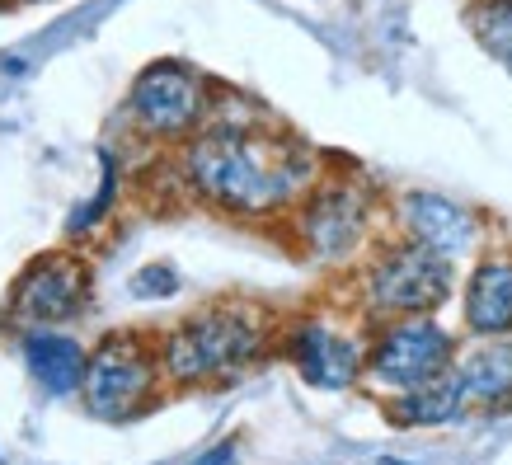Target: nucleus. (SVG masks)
<instances>
[{"label":"nucleus","mask_w":512,"mask_h":465,"mask_svg":"<svg viewBox=\"0 0 512 465\" xmlns=\"http://www.w3.org/2000/svg\"><path fill=\"white\" fill-rule=\"evenodd\" d=\"M179 184L221 217L235 221H287L306 188L320 179V160L301 137L282 132L273 118L226 123L212 118L174 155Z\"/></svg>","instance_id":"nucleus-1"},{"label":"nucleus","mask_w":512,"mask_h":465,"mask_svg":"<svg viewBox=\"0 0 512 465\" xmlns=\"http://www.w3.org/2000/svg\"><path fill=\"white\" fill-rule=\"evenodd\" d=\"M282 325L254 301H207L160 334V367L170 390L226 386L278 348Z\"/></svg>","instance_id":"nucleus-2"},{"label":"nucleus","mask_w":512,"mask_h":465,"mask_svg":"<svg viewBox=\"0 0 512 465\" xmlns=\"http://www.w3.org/2000/svg\"><path fill=\"white\" fill-rule=\"evenodd\" d=\"M456 296V264L404 235L376 240L353 268V306L362 325H386L404 315H437Z\"/></svg>","instance_id":"nucleus-3"},{"label":"nucleus","mask_w":512,"mask_h":465,"mask_svg":"<svg viewBox=\"0 0 512 465\" xmlns=\"http://www.w3.org/2000/svg\"><path fill=\"white\" fill-rule=\"evenodd\" d=\"M376 217H381V202L372 184H362L357 174H320L306 188V198L287 212V231L311 264L357 268L381 240Z\"/></svg>","instance_id":"nucleus-4"},{"label":"nucleus","mask_w":512,"mask_h":465,"mask_svg":"<svg viewBox=\"0 0 512 465\" xmlns=\"http://www.w3.org/2000/svg\"><path fill=\"white\" fill-rule=\"evenodd\" d=\"M165 390L170 381L160 367V339L141 329H123V334H104L99 343H90V367L80 381V404L90 419H141L156 409Z\"/></svg>","instance_id":"nucleus-5"},{"label":"nucleus","mask_w":512,"mask_h":465,"mask_svg":"<svg viewBox=\"0 0 512 465\" xmlns=\"http://www.w3.org/2000/svg\"><path fill=\"white\" fill-rule=\"evenodd\" d=\"M217 85L188 62H151L141 66L123 99V123L132 137L151 146H184L212 123Z\"/></svg>","instance_id":"nucleus-6"},{"label":"nucleus","mask_w":512,"mask_h":465,"mask_svg":"<svg viewBox=\"0 0 512 465\" xmlns=\"http://www.w3.org/2000/svg\"><path fill=\"white\" fill-rule=\"evenodd\" d=\"M456 357H461V343L437 315L386 320V325H372V339H367V386H376L381 395L428 386L456 367Z\"/></svg>","instance_id":"nucleus-7"},{"label":"nucleus","mask_w":512,"mask_h":465,"mask_svg":"<svg viewBox=\"0 0 512 465\" xmlns=\"http://www.w3.org/2000/svg\"><path fill=\"white\" fill-rule=\"evenodd\" d=\"M90 310V264L76 249H47L15 273L5 292V325L15 334L62 329Z\"/></svg>","instance_id":"nucleus-8"},{"label":"nucleus","mask_w":512,"mask_h":465,"mask_svg":"<svg viewBox=\"0 0 512 465\" xmlns=\"http://www.w3.org/2000/svg\"><path fill=\"white\" fill-rule=\"evenodd\" d=\"M367 339L372 325L343 329L325 315H296L278 334V353L292 362V372L315 390H353L367 381Z\"/></svg>","instance_id":"nucleus-9"},{"label":"nucleus","mask_w":512,"mask_h":465,"mask_svg":"<svg viewBox=\"0 0 512 465\" xmlns=\"http://www.w3.org/2000/svg\"><path fill=\"white\" fill-rule=\"evenodd\" d=\"M390 217H395V235L433 249L451 264L470 259L484 235V221L475 207L447 198V193H433V188H404L400 198L390 202Z\"/></svg>","instance_id":"nucleus-10"},{"label":"nucleus","mask_w":512,"mask_h":465,"mask_svg":"<svg viewBox=\"0 0 512 465\" xmlns=\"http://www.w3.org/2000/svg\"><path fill=\"white\" fill-rule=\"evenodd\" d=\"M461 329L466 339L512 334V254L484 249L461 282Z\"/></svg>","instance_id":"nucleus-11"},{"label":"nucleus","mask_w":512,"mask_h":465,"mask_svg":"<svg viewBox=\"0 0 512 465\" xmlns=\"http://www.w3.org/2000/svg\"><path fill=\"white\" fill-rule=\"evenodd\" d=\"M19 362L43 395L66 400V395H80V381L90 367V343H80L76 334H62V329H29V334H19Z\"/></svg>","instance_id":"nucleus-12"},{"label":"nucleus","mask_w":512,"mask_h":465,"mask_svg":"<svg viewBox=\"0 0 512 465\" xmlns=\"http://www.w3.org/2000/svg\"><path fill=\"white\" fill-rule=\"evenodd\" d=\"M456 386L466 409H503L512 404V334L503 339H475L456 357Z\"/></svg>","instance_id":"nucleus-13"},{"label":"nucleus","mask_w":512,"mask_h":465,"mask_svg":"<svg viewBox=\"0 0 512 465\" xmlns=\"http://www.w3.org/2000/svg\"><path fill=\"white\" fill-rule=\"evenodd\" d=\"M461 414H466V400H461V386L451 372L428 381V386L386 395V419L395 428H442V423H456Z\"/></svg>","instance_id":"nucleus-14"},{"label":"nucleus","mask_w":512,"mask_h":465,"mask_svg":"<svg viewBox=\"0 0 512 465\" xmlns=\"http://www.w3.org/2000/svg\"><path fill=\"white\" fill-rule=\"evenodd\" d=\"M466 29L489 57H498V62L508 66V57H512V0H470Z\"/></svg>","instance_id":"nucleus-15"},{"label":"nucleus","mask_w":512,"mask_h":465,"mask_svg":"<svg viewBox=\"0 0 512 465\" xmlns=\"http://www.w3.org/2000/svg\"><path fill=\"white\" fill-rule=\"evenodd\" d=\"M113 198H118V165H113V151H104V179H99V193H94L85 207H76L71 212V240H85L90 231H99L104 221H109V207Z\"/></svg>","instance_id":"nucleus-16"},{"label":"nucleus","mask_w":512,"mask_h":465,"mask_svg":"<svg viewBox=\"0 0 512 465\" xmlns=\"http://www.w3.org/2000/svg\"><path fill=\"white\" fill-rule=\"evenodd\" d=\"M127 292L137 296V301H170L179 292V268L165 264V259H151V264H141L127 282Z\"/></svg>","instance_id":"nucleus-17"},{"label":"nucleus","mask_w":512,"mask_h":465,"mask_svg":"<svg viewBox=\"0 0 512 465\" xmlns=\"http://www.w3.org/2000/svg\"><path fill=\"white\" fill-rule=\"evenodd\" d=\"M235 461H240V442L226 437V442H217V447H207L202 456H193L188 465H235Z\"/></svg>","instance_id":"nucleus-18"},{"label":"nucleus","mask_w":512,"mask_h":465,"mask_svg":"<svg viewBox=\"0 0 512 465\" xmlns=\"http://www.w3.org/2000/svg\"><path fill=\"white\" fill-rule=\"evenodd\" d=\"M367 465H409V461H400V456H381V461H367Z\"/></svg>","instance_id":"nucleus-19"},{"label":"nucleus","mask_w":512,"mask_h":465,"mask_svg":"<svg viewBox=\"0 0 512 465\" xmlns=\"http://www.w3.org/2000/svg\"><path fill=\"white\" fill-rule=\"evenodd\" d=\"M15 5H43V0H15Z\"/></svg>","instance_id":"nucleus-20"},{"label":"nucleus","mask_w":512,"mask_h":465,"mask_svg":"<svg viewBox=\"0 0 512 465\" xmlns=\"http://www.w3.org/2000/svg\"><path fill=\"white\" fill-rule=\"evenodd\" d=\"M508 71H512V57H508Z\"/></svg>","instance_id":"nucleus-21"}]
</instances>
